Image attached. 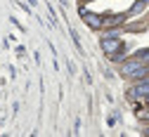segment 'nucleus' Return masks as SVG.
Returning <instances> with one entry per match:
<instances>
[{
	"instance_id": "obj_1",
	"label": "nucleus",
	"mask_w": 149,
	"mask_h": 137,
	"mask_svg": "<svg viewBox=\"0 0 149 137\" xmlns=\"http://www.w3.org/2000/svg\"><path fill=\"white\" fill-rule=\"evenodd\" d=\"M123 73L125 76H133V78H142L144 73H147V64L144 62H128V64H123Z\"/></svg>"
},
{
	"instance_id": "obj_2",
	"label": "nucleus",
	"mask_w": 149,
	"mask_h": 137,
	"mask_svg": "<svg viewBox=\"0 0 149 137\" xmlns=\"http://www.w3.org/2000/svg\"><path fill=\"white\" fill-rule=\"evenodd\" d=\"M102 47H104V52H107V54L114 57V54H116V50L121 47V40H118V38H114V35H109V38H104V40H102Z\"/></svg>"
},
{
	"instance_id": "obj_3",
	"label": "nucleus",
	"mask_w": 149,
	"mask_h": 137,
	"mask_svg": "<svg viewBox=\"0 0 149 137\" xmlns=\"http://www.w3.org/2000/svg\"><path fill=\"white\" fill-rule=\"evenodd\" d=\"M81 19H83V22H85L90 29H100V26H102V19H100L97 14H90V12H85V10L81 12Z\"/></svg>"
},
{
	"instance_id": "obj_4",
	"label": "nucleus",
	"mask_w": 149,
	"mask_h": 137,
	"mask_svg": "<svg viewBox=\"0 0 149 137\" xmlns=\"http://www.w3.org/2000/svg\"><path fill=\"white\" fill-rule=\"evenodd\" d=\"M133 95H135V97H149V81H140V83L133 88Z\"/></svg>"
},
{
	"instance_id": "obj_5",
	"label": "nucleus",
	"mask_w": 149,
	"mask_h": 137,
	"mask_svg": "<svg viewBox=\"0 0 149 137\" xmlns=\"http://www.w3.org/2000/svg\"><path fill=\"white\" fill-rule=\"evenodd\" d=\"M144 5H147L144 0H137V3H135V7H133V14H140V12L144 10Z\"/></svg>"
},
{
	"instance_id": "obj_6",
	"label": "nucleus",
	"mask_w": 149,
	"mask_h": 137,
	"mask_svg": "<svg viewBox=\"0 0 149 137\" xmlns=\"http://www.w3.org/2000/svg\"><path fill=\"white\" fill-rule=\"evenodd\" d=\"M137 59L144 62V64H149V50H147V52H137Z\"/></svg>"
},
{
	"instance_id": "obj_7",
	"label": "nucleus",
	"mask_w": 149,
	"mask_h": 137,
	"mask_svg": "<svg viewBox=\"0 0 149 137\" xmlns=\"http://www.w3.org/2000/svg\"><path fill=\"white\" fill-rule=\"evenodd\" d=\"M71 38H73V43H76V47L81 50V38H78V33L73 31V29H71Z\"/></svg>"
},
{
	"instance_id": "obj_8",
	"label": "nucleus",
	"mask_w": 149,
	"mask_h": 137,
	"mask_svg": "<svg viewBox=\"0 0 149 137\" xmlns=\"http://www.w3.org/2000/svg\"><path fill=\"white\" fill-rule=\"evenodd\" d=\"M147 135H149V130H147Z\"/></svg>"
}]
</instances>
